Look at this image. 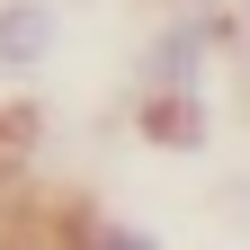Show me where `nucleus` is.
<instances>
[{"mask_svg": "<svg viewBox=\"0 0 250 250\" xmlns=\"http://www.w3.org/2000/svg\"><path fill=\"white\" fill-rule=\"evenodd\" d=\"M0 179H9V143H0Z\"/></svg>", "mask_w": 250, "mask_h": 250, "instance_id": "obj_3", "label": "nucleus"}, {"mask_svg": "<svg viewBox=\"0 0 250 250\" xmlns=\"http://www.w3.org/2000/svg\"><path fill=\"white\" fill-rule=\"evenodd\" d=\"M54 54V9L45 0H9V9H0V62H45Z\"/></svg>", "mask_w": 250, "mask_h": 250, "instance_id": "obj_2", "label": "nucleus"}, {"mask_svg": "<svg viewBox=\"0 0 250 250\" xmlns=\"http://www.w3.org/2000/svg\"><path fill=\"white\" fill-rule=\"evenodd\" d=\"M206 36H214V18H179L161 45H152V62H143V107H188V81H197V54H206Z\"/></svg>", "mask_w": 250, "mask_h": 250, "instance_id": "obj_1", "label": "nucleus"}]
</instances>
